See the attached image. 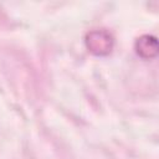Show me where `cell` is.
Returning a JSON list of instances; mask_svg holds the SVG:
<instances>
[{"label":"cell","mask_w":159,"mask_h":159,"mask_svg":"<svg viewBox=\"0 0 159 159\" xmlns=\"http://www.w3.org/2000/svg\"><path fill=\"white\" fill-rule=\"evenodd\" d=\"M84 43L91 53L96 56H107L114 47V37L106 29H94L87 32Z\"/></svg>","instance_id":"cell-1"},{"label":"cell","mask_w":159,"mask_h":159,"mask_svg":"<svg viewBox=\"0 0 159 159\" xmlns=\"http://www.w3.org/2000/svg\"><path fill=\"white\" fill-rule=\"evenodd\" d=\"M134 48L137 55L143 60H150L158 55V41L152 35H143L137 39Z\"/></svg>","instance_id":"cell-2"}]
</instances>
